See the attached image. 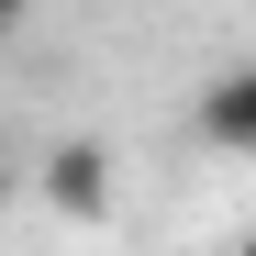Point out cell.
<instances>
[{"mask_svg": "<svg viewBox=\"0 0 256 256\" xmlns=\"http://www.w3.org/2000/svg\"><path fill=\"white\" fill-rule=\"evenodd\" d=\"M22 190L56 212V223H112V145L56 134L45 156H22Z\"/></svg>", "mask_w": 256, "mask_h": 256, "instance_id": "6da1fadb", "label": "cell"}, {"mask_svg": "<svg viewBox=\"0 0 256 256\" xmlns=\"http://www.w3.org/2000/svg\"><path fill=\"white\" fill-rule=\"evenodd\" d=\"M190 122H200L212 156H256V67H223V78L190 100Z\"/></svg>", "mask_w": 256, "mask_h": 256, "instance_id": "7a4b0ae2", "label": "cell"}, {"mask_svg": "<svg viewBox=\"0 0 256 256\" xmlns=\"http://www.w3.org/2000/svg\"><path fill=\"white\" fill-rule=\"evenodd\" d=\"M12 200H22V156L0 145V212H12Z\"/></svg>", "mask_w": 256, "mask_h": 256, "instance_id": "3957f363", "label": "cell"}, {"mask_svg": "<svg viewBox=\"0 0 256 256\" xmlns=\"http://www.w3.org/2000/svg\"><path fill=\"white\" fill-rule=\"evenodd\" d=\"M22 22H34V0H0V45H12V34H22Z\"/></svg>", "mask_w": 256, "mask_h": 256, "instance_id": "277c9868", "label": "cell"}]
</instances>
